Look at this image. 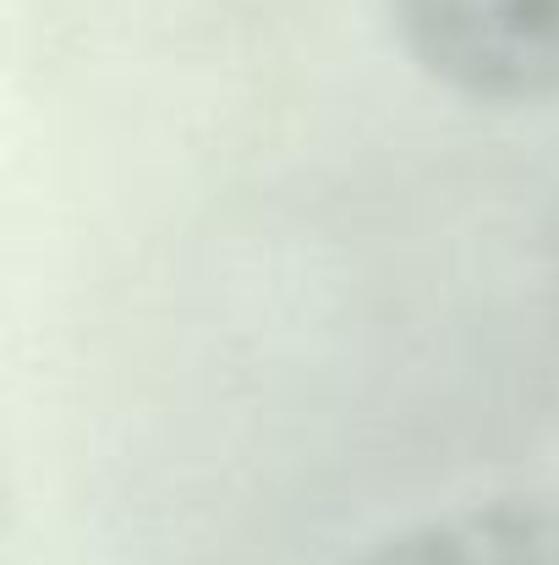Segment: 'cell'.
Returning a JSON list of instances; mask_svg holds the SVG:
<instances>
[{
	"instance_id": "6da1fadb",
	"label": "cell",
	"mask_w": 559,
	"mask_h": 565,
	"mask_svg": "<svg viewBox=\"0 0 559 565\" xmlns=\"http://www.w3.org/2000/svg\"><path fill=\"white\" fill-rule=\"evenodd\" d=\"M411 61L488 105L559 99V0H389Z\"/></svg>"
},
{
	"instance_id": "7a4b0ae2",
	"label": "cell",
	"mask_w": 559,
	"mask_h": 565,
	"mask_svg": "<svg viewBox=\"0 0 559 565\" xmlns=\"http://www.w3.org/2000/svg\"><path fill=\"white\" fill-rule=\"evenodd\" d=\"M346 565H559V500H499L422 522Z\"/></svg>"
}]
</instances>
